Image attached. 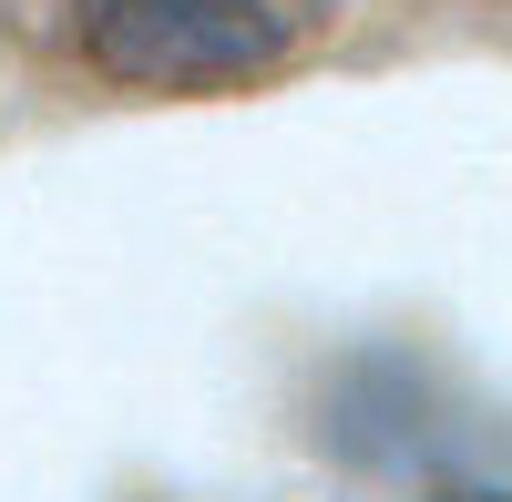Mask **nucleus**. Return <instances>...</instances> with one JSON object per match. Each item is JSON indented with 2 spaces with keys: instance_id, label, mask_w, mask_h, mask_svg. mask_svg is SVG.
Wrapping results in <instances>:
<instances>
[{
  "instance_id": "obj_1",
  "label": "nucleus",
  "mask_w": 512,
  "mask_h": 502,
  "mask_svg": "<svg viewBox=\"0 0 512 502\" xmlns=\"http://www.w3.org/2000/svg\"><path fill=\"white\" fill-rule=\"evenodd\" d=\"M72 41L103 82L134 93H216L287 62L297 0H62Z\"/></svg>"
},
{
  "instance_id": "obj_2",
  "label": "nucleus",
  "mask_w": 512,
  "mask_h": 502,
  "mask_svg": "<svg viewBox=\"0 0 512 502\" xmlns=\"http://www.w3.org/2000/svg\"><path fill=\"white\" fill-rule=\"evenodd\" d=\"M461 502H482V492H461Z\"/></svg>"
}]
</instances>
